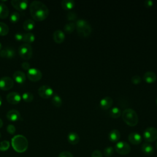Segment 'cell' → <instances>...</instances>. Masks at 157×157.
Returning <instances> with one entry per match:
<instances>
[{"label": "cell", "instance_id": "e575fe53", "mask_svg": "<svg viewBox=\"0 0 157 157\" xmlns=\"http://www.w3.org/2000/svg\"><path fill=\"white\" fill-rule=\"evenodd\" d=\"M114 152V149L112 147H107L104 150V155L106 157H110L112 156Z\"/></svg>", "mask_w": 157, "mask_h": 157}, {"label": "cell", "instance_id": "484cf974", "mask_svg": "<svg viewBox=\"0 0 157 157\" xmlns=\"http://www.w3.org/2000/svg\"><path fill=\"white\" fill-rule=\"evenodd\" d=\"M109 114L112 118H117L121 115V111L120 109H119L118 107H113L110 110Z\"/></svg>", "mask_w": 157, "mask_h": 157}, {"label": "cell", "instance_id": "7c38bea8", "mask_svg": "<svg viewBox=\"0 0 157 157\" xmlns=\"http://www.w3.org/2000/svg\"><path fill=\"white\" fill-rule=\"evenodd\" d=\"M8 102L12 104H18L21 101V96L17 92H11L6 97Z\"/></svg>", "mask_w": 157, "mask_h": 157}, {"label": "cell", "instance_id": "7bdbcfd3", "mask_svg": "<svg viewBox=\"0 0 157 157\" xmlns=\"http://www.w3.org/2000/svg\"><path fill=\"white\" fill-rule=\"evenodd\" d=\"M2 125H3V122H2V120L0 118V128H2Z\"/></svg>", "mask_w": 157, "mask_h": 157}, {"label": "cell", "instance_id": "4dcf8cb0", "mask_svg": "<svg viewBox=\"0 0 157 157\" xmlns=\"http://www.w3.org/2000/svg\"><path fill=\"white\" fill-rule=\"evenodd\" d=\"M22 98L23 101H25L26 102H31L33 100L34 96L33 94L30 92H25L22 95Z\"/></svg>", "mask_w": 157, "mask_h": 157}, {"label": "cell", "instance_id": "ba28073f", "mask_svg": "<svg viewBox=\"0 0 157 157\" xmlns=\"http://www.w3.org/2000/svg\"><path fill=\"white\" fill-rule=\"evenodd\" d=\"M39 95L43 99H48L53 96V90L48 85H42L37 90Z\"/></svg>", "mask_w": 157, "mask_h": 157}, {"label": "cell", "instance_id": "c3c4849f", "mask_svg": "<svg viewBox=\"0 0 157 157\" xmlns=\"http://www.w3.org/2000/svg\"><path fill=\"white\" fill-rule=\"evenodd\" d=\"M0 138H1V133H0Z\"/></svg>", "mask_w": 157, "mask_h": 157}, {"label": "cell", "instance_id": "d6986e66", "mask_svg": "<svg viewBox=\"0 0 157 157\" xmlns=\"http://www.w3.org/2000/svg\"><path fill=\"white\" fill-rule=\"evenodd\" d=\"M143 78L148 83H152L156 80V75L152 71H147L144 73Z\"/></svg>", "mask_w": 157, "mask_h": 157}, {"label": "cell", "instance_id": "30bf717a", "mask_svg": "<svg viewBox=\"0 0 157 157\" xmlns=\"http://www.w3.org/2000/svg\"><path fill=\"white\" fill-rule=\"evenodd\" d=\"M14 82L12 78L9 77H3L0 78V89L7 91L12 88Z\"/></svg>", "mask_w": 157, "mask_h": 157}, {"label": "cell", "instance_id": "d6a6232c", "mask_svg": "<svg viewBox=\"0 0 157 157\" xmlns=\"http://www.w3.org/2000/svg\"><path fill=\"white\" fill-rule=\"evenodd\" d=\"M10 147V143L8 140H3L0 143V151H4L9 149Z\"/></svg>", "mask_w": 157, "mask_h": 157}, {"label": "cell", "instance_id": "836d02e7", "mask_svg": "<svg viewBox=\"0 0 157 157\" xmlns=\"http://www.w3.org/2000/svg\"><path fill=\"white\" fill-rule=\"evenodd\" d=\"M66 18L68 21H75L77 19V15L75 12L70 11L67 13Z\"/></svg>", "mask_w": 157, "mask_h": 157}, {"label": "cell", "instance_id": "f1b7e54d", "mask_svg": "<svg viewBox=\"0 0 157 157\" xmlns=\"http://www.w3.org/2000/svg\"><path fill=\"white\" fill-rule=\"evenodd\" d=\"M75 28V23L74 22H69L64 26V31L67 33H72Z\"/></svg>", "mask_w": 157, "mask_h": 157}, {"label": "cell", "instance_id": "ffe728a7", "mask_svg": "<svg viewBox=\"0 0 157 157\" xmlns=\"http://www.w3.org/2000/svg\"><path fill=\"white\" fill-rule=\"evenodd\" d=\"M141 150L142 152L148 156H151L154 153L153 147L149 143H144L141 146Z\"/></svg>", "mask_w": 157, "mask_h": 157}, {"label": "cell", "instance_id": "9c48e42d", "mask_svg": "<svg viewBox=\"0 0 157 157\" xmlns=\"http://www.w3.org/2000/svg\"><path fill=\"white\" fill-rule=\"evenodd\" d=\"M28 79L32 82H37L42 78V74L41 71L37 68H30L27 72Z\"/></svg>", "mask_w": 157, "mask_h": 157}, {"label": "cell", "instance_id": "6da1fadb", "mask_svg": "<svg viewBox=\"0 0 157 157\" xmlns=\"http://www.w3.org/2000/svg\"><path fill=\"white\" fill-rule=\"evenodd\" d=\"M29 12L32 18L37 21L45 20L49 15L48 7L39 1H33L29 5Z\"/></svg>", "mask_w": 157, "mask_h": 157}, {"label": "cell", "instance_id": "7a4b0ae2", "mask_svg": "<svg viewBox=\"0 0 157 157\" xmlns=\"http://www.w3.org/2000/svg\"><path fill=\"white\" fill-rule=\"evenodd\" d=\"M12 146L15 151L18 153L25 151L28 147V141L23 135H16L12 139Z\"/></svg>", "mask_w": 157, "mask_h": 157}, {"label": "cell", "instance_id": "7dc6e473", "mask_svg": "<svg viewBox=\"0 0 157 157\" xmlns=\"http://www.w3.org/2000/svg\"><path fill=\"white\" fill-rule=\"evenodd\" d=\"M156 104H157V98H156Z\"/></svg>", "mask_w": 157, "mask_h": 157}, {"label": "cell", "instance_id": "e0dca14e", "mask_svg": "<svg viewBox=\"0 0 157 157\" xmlns=\"http://www.w3.org/2000/svg\"><path fill=\"white\" fill-rule=\"evenodd\" d=\"M6 117L9 121H16L20 118V113L18 110L12 109L7 112Z\"/></svg>", "mask_w": 157, "mask_h": 157}, {"label": "cell", "instance_id": "f35d334b", "mask_svg": "<svg viewBox=\"0 0 157 157\" xmlns=\"http://www.w3.org/2000/svg\"><path fill=\"white\" fill-rule=\"evenodd\" d=\"M91 157H103V156H102V153L99 150H96L93 151L91 154Z\"/></svg>", "mask_w": 157, "mask_h": 157}, {"label": "cell", "instance_id": "4316f807", "mask_svg": "<svg viewBox=\"0 0 157 157\" xmlns=\"http://www.w3.org/2000/svg\"><path fill=\"white\" fill-rule=\"evenodd\" d=\"M52 102L56 107H59L60 106H61L63 103L61 97L57 94H54L53 95L52 99Z\"/></svg>", "mask_w": 157, "mask_h": 157}, {"label": "cell", "instance_id": "cb8c5ba5", "mask_svg": "<svg viewBox=\"0 0 157 157\" xmlns=\"http://www.w3.org/2000/svg\"><path fill=\"white\" fill-rule=\"evenodd\" d=\"M61 4L64 9L71 10L75 6V2L73 0H63Z\"/></svg>", "mask_w": 157, "mask_h": 157}, {"label": "cell", "instance_id": "7402d4cb", "mask_svg": "<svg viewBox=\"0 0 157 157\" xmlns=\"http://www.w3.org/2000/svg\"><path fill=\"white\" fill-rule=\"evenodd\" d=\"M120 137H121V134L120 131L115 129L110 131L109 134V139L112 142H118L120 139Z\"/></svg>", "mask_w": 157, "mask_h": 157}, {"label": "cell", "instance_id": "5bb4252c", "mask_svg": "<svg viewBox=\"0 0 157 157\" xmlns=\"http://www.w3.org/2000/svg\"><path fill=\"white\" fill-rule=\"evenodd\" d=\"M128 140L132 144L138 145L142 142V137L138 132H132L129 134Z\"/></svg>", "mask_w": 157, "mask_h": 157}, {"label": "cell", "instance_id": "83f0119b", "mask_svg": "<svg viewBox=\"0 0 157 157\" xmlns=\"http://www.w3.org/2000/svg\"><path fill=\"white\" fill-rule=\"evenodd\" d=\"M35 40L34 35L31 33H27L23 34V41L26 42V44L31 43L34 42Z\"/></svg>", "mask_w": 157, "mask_h": 157}, {"label": "cell", "instance_id": "8992f818", "mask_svg": "<svg viewBox=\"0 0 157 157\" xmlns=\"http://www.w3.org/2000/svg\"><path fill=\"white\" fill-rule=\"evenodd\" d=\"M143 136L147 143L153 142L157 139V129L154 127H148L145 129Z\"/></svg>", "mask_w": 157, "mask_h": 157}, {"label": "cell", "instance_id": "603a6c76", "mask_svg": "<svg viewBox=\"0 0 157 157\" xmlns=\"http://www.w3.org/2000/svg\"><path fill=\"white\" fill-rule=\"evenodd\" d=\"M9 13V10L7 6L4 4L0 2V18L4 19L7 18Z\"/></svg>", "mask_w": 157, "mask_h": 157}, {"label": "cell", "instance_id": "f6af8a7d", "mask_svg": "<svg viewBox=\"0 0 157 157\" xmlns=\"http://www.w3.org/2000/svg\"><path fill=\"white\" fill-rule=\"evenodd\" d=\"M1 48H2V45H1V43L0 42V50H1Z\"/></svg>", "mask_w": 157, "mask_h": 157}, {"label": "cell", "instance_id": "52a82bcc", "mask_svg": "<svg viewBox=\"0 0 157 157\" xmlns=\"http://www.w3.org/2000/svg\"><path fill=\"white\" fill-rule=\"evenodd\" d=\"M115 151L120 155H126L131 151L130 145L126 142L120 141L118 142L115 146Z\"/></svg>", "mask_w": 157, "mask_h": 157}, {"label": "cell", "instance_id": "ee69618b", "mask_svg": "<svg viewBox=\"0 0 157 157\" xmlns=\"http://www.w3.org/2000/svg\"><path fill=\"white\" fill-rule=\"evenodd\" d=\"M1 104H2V99H1V97L0 96V106L1 105Z\"/></svg>", "mask_w": 157, "mask_h": 157}, {"label": "cell", "instance_id": "5b68a950", "mask_svg": "<svg viewBox=\"0 0 157 157\" xmlns=\"http://www.w3.org/2000/svg\"><path fill=\"white\" fill-rule=\"evenodd\" d=\"M20 56L23 59H29L33 56V48L29 44H24L18 48Z\"/></svg>", "mask_w": 157, "mask_h": 157}, {"label": "cell", "instance_id": "60d3db41", "mask_svg": "<svg viewBox=\"0 0 157 157\" xmlns=\"http://www.w3.org/2000/svg\"><path fill=\"white\" fill-rule=\"evenodd\" d=\"M21 67L22 68L25 70V71H28L30 69V64L28 62H23L21 64Z\"/></svg>", "mask_w": 157, "mask_h": 157}, {"label": "cell", "instance_id": "9a60e30c", "mask_svg": "<svg viewBox=\"0 0 157 157\" xmlns=\"http://www.w3.org/2000/svg\"><path fill=\"white\" fill-rule=\"evenodd\" d=\"M15 55V52L12 48L6 47L0 50V56L6 58H12Z\"/></svg>", "mask_w": 157, "mask_h": 157}, {"label": "cell", "instance_id": "ac0fdd59", "mask_svg": "<svg viewBox=\"0 0 157 157\" xmlns=\"http://www.w3.org/2000/svg\"><path fill=\"white\" fill-rule=\"evenodd\" d=\"M53 38L54 41L57 44L62 43L65 39V34L61 30H56L53 34Z\"/></svg>", "mask_w": 157, "mask_h": 157}, {"label": "cell", "instance_id": "44dd1931", "mask_svg": "<svg viewBox=\"0 0 157 157\" xmlns=\"http://www.w3.org/2000/svg\"><path fill=\"white\" fill-rule=\"evenodd\" d=\"M67 140L72 145H76L80 141V137L77 133L71 132L67 135Z\"/></svg>", "mask_w": 157, "mask_h": 157}, {"label": "cell", "instance_id": "1f68e13d", "mask_svg": "<svg viewBox=\"0 0 157 157\" xmlns=\"http://www.w3.org/2000/svg\"><path fill=\"white\" fill-rule=\"evenodd\" d=\"M20 14L17 12H14L10 14L9 20L12 23H15L18 21V20H20Z\"/></svg>", "mask_w": 157, "mask_h": 157}, {"label": "cell", "instance_id": "bcb514c9", "mask_svg": "<svg viewBox=\"0 0 157 157\" xmlns=\"http://www.w3.org/2000/svg\"><path fill=\"white\" fill-rule=\"evenodd\" d=\"M156 149H157V142H156Z\"/></svg>", "mask_w": 157, "mask_h": 157}, {"label": "cell", "instance_id": "f546056e", "mask_svg": "<svg viewBox=\"0 0 157 157\" xmlns=\"http://www.w3.org/2000/svg\"><path fill=\"white\" fill-rule=\"evenodd\" d=\"M9 31V26L3 22H0V36H6Z\"/></svg>", "mask_w": 157, "mask_h": 157}, {"label": "cell", "instance_id": "d590c367", "mask_svg": "<svg viewBox=\"0 0 157 157\" xmlns=\"http://www.w3.org/2000/svg\"><path fill=\"white\" fill-rule=\"evenodd\" d=\"M141 80H142L141 77L137 75H135L132 76L131 78L132 83L135 85H137V84L140 83L141 82Z\"/></svg>", "mask_w": 157, "mask_h": 157}, {"label": "cell", "instance_id": "8d00e7d4", "mask_svg": "<svg viewBox=\"0 0 157 157\" xmlns=\"http://www.w3.org/2000/svg\"><path fill=\"white\" fill-rule=\"evenodd\" d=\"M16 129L13 124H9L7 127V131L10 134H13L15 132Z\"/></svg>", "mask_w": 157, "mask_h": 157}, {"label": "cell", "instance_id": "b9f144b4", "mask_svg": "<svg viewBox=\"0 0 157 157\" xmlns=\"http://www.w3.org/2000/svg\"><path fill=\"white\" fill-rule=\"evenodd\" d=\"M144 5L147 7H150L153 5V1L151 0H145L144 1Z\"/></svg>", "mask_w": 157, "mask_h": 157}, {"label": "cell", "instance_id": "8fae6325", "mask_svg": "<svg viewBox=\"0 0 157 157\" xmlns=\"http://www.w3.org/2000/svg\"><path fill=\"white\" fill-rule=\"evenodd\" d=\"M11 4L15 9L23 11L27 9L28 2L26 0H12L11 1Z\"/></svg>", "mask_w": 157, "mask_h": 157}, {"label": "cell", "instance_id": "ab89813d", "mask_svg": "<svg viewBox=\"0 0 157 157\" xmlns=\"http://www.w3.org/2000/svg\"><path fill=\"white\" fill-rule=\"evenodd\" d=\"M15 39L18 41H23V34L20 33H17L14 36Z\"/></svg>", "mask_w": 157, "mask_h": 157}, {"label": "cell", "instance_id": "2e32d148", "mask_svg": "<svg viewBox=\"0 0 157 157\" xmlns=\"http://www.w3.org/2000/svg\"><path fill=\"white\" fill-rule=\"evenodd\" d=\"M13 78L17 83L22 84L26 80V75L23 72L17 71L13 73Z\"/></svg>", "mask_w": 157, "mask_h": 157}, {"label": "cell", "instance_id": "74e56055", "mask_svg": "<svg viewBox=\"0 0 157 157\" xmlns=\"http://www.w3.org/2000/svg\"><path fill=\"white\" fill-rule=\"evenodd\" d=\"M58 157H74L72 154L67 151H64L60 153L58 155Z\"/></svg>", "mask_w": 157, "mask_h": 157}, {"label": "cell", "instance_id": "277c9868", "mask_svg": "<svg viewBox=\"0 0 157 157\" xmlns=\"http://www.w3.org/2000/svg\"><path fill=\"white\" fill-rule=\"evenodd\" d=\"M75 28L79 36L88 37L91 33V26L90 23L84 19H78L76 21Z\"/></svg>", "mask_w": 157, "mask_h": 157}, {"label": "cell", "instance_id": "3957f363", "mask_svg": "<svg viewBox=\"0 0 157 157\" xmlns=\"http://www.w3.org/2000/svg\"><path fill=\"white\" fill-rule=\"evenodd\" d=\"M122 118L124 123L130 126H136L139 121L136 112L131 108H128L123 110L122 112Z\"/></svg>", "mask_w": 157, "mask_h": 157}, {"label": "cell", "instance_id": "d4e9b609", "mask_svg": "<svg viewBox=\"0 0 157 157\" xmlns=\"http://www.w3.org/2000/svg\"><path fill=\"white\" fill-rule=\"evenodd\" d=\"M35 27V23L34 21L33 20H26L25 21L23 25V28L26 31H31L34 29Z\"/></svg>", "mask_w": 157, "mask_h": 157}, {"label": "cell", "instance_id": "4fadbf2b", "mask_svg": "<svg viewBox=\"0 0 157 157\" xmlns=\"http://www.w3.org/2000/svg\"><path fill=\"white\" fill-rule=\"evenodd\" d=\"M113 104V99L109 96H105L102 98L99 102V105L103 110H107L112 107Z\"/></svg>", "mask_w": 157, "mask_h": 157}]
</instances>
